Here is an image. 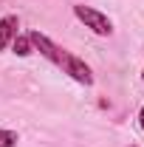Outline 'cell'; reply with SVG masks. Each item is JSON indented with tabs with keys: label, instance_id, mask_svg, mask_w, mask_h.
Wrapping results in <instances>:
<instances>
[{
	"label": "cell",
	"instance_id": "obj_1",
	"mask_svg": "<svg viewBox=\"0 0 144 147\" xmlns=\"http://www.w3.org/2000/svg\"><path fill=\"white\" fill-rule=\"evenodd\" d=\"M73 14H76L79 23H85V28H90L93 34H99V37H110L113 34L110 17L102 14V11H96V9H90V6H85V3H76V6H73Z\"/></svg>",
	"mask_w": 144,
	"mask_h": 147
},
{
	"label": "cell",
	"instance_id": "obj_2",
	"mask_svg": "<svg viewBox=\"0 0 144 147\" xmlns=\"http://www.w3.org/2000/svg\"><path fill=\"white\" fill-rule=\"evenodd\" d=\"M59 68L68 74L73 82H79V85H93V71H90L79 57H73V54L65 51V54H62V62H59Z\"/></svg>",
	"mask_w": 144,
	"mask_h": 147
},
{
	"label": "cell",
	"instance_id": "obj_3",
	"mask_svg": "<svg viewBox=\"0 0 144 147\" xmlns=\"http://www.w3.org/2000/svg\"><path fill=\"white\" fill-rule=\"evenodd\" d=\"M28 40H31V45H34V48H37L42 57H45V59H51L54 65H59V62H62V54H65V48L54 45V42H51L45 34H40V31H28Z\"/></svg>",
	"mask_w": 144,
	"mask_h": 147
},
{
	"label": "cell",
	"instance_id": "obj_4",
	"mask_svg": "<svg viewBox=\"0 0 144 147\" xmlns=\"http://www.w3.org/2000/svg\"><path fill=\"white\" fill-rule=\"evenodd\" d=\"M17 28H20L17 14H6L0 20V51H6V45H11V40L17 37Z\"/></svg>",
	"mask_w": 144,
	"mask_h": 147
},
{
	"label": "cell",
	"instance_id": "obj_5",
	"mask_svg": "<svg viewBox=\"0 0 144 147\" xmlns=\"http://www.w3.org/2000/svg\"><path fill=\"white\" fill-rule=\"evenodd\" d=\"M11 48H14V54H17V57H28L31 51H34V45H31L28 34H17L14 40H11Z\"/></svg>",
	"mask_w": 144,
	"mask_h": 147
},
{
	"label": "cell",
	"instance_id": "obj_6",
	"mask_svg": "<svg viewBox=\"0 0 144 147\" xmlns=\"http://www.w3.org/2000/svg\"><path fill=\"white\" fill-rule=\"evenodd\" d=\"M20 136L14 130H0V147H17Z\"/></svg>",
	"mask_w": 144,
	"mask_h": 147
},
{
	"label": "cell",
	"instance_id": "obj_7",
	"mask_svg": "<svg viewBox=\"0 0 144 147\" xmlns=\"http://www.w3.org/2000/svg\"><path fill=\"white\" fill-rule=\"evenodd\" d=\"M139 125H141V130H144V108L139 110Z\"/></svg>",
	"mask_w": 144,
	"mask_h": 147
},
{
	"label": "cell",
	"instance_id": "obj_8",
	"mask_svg": "<svg viewBox=\"0 0 144 147\" xmlns=\"http://www.w3.org/2000/svg\"><path fill=\"white\" fill-rule=\"evenodd\" d=\"M141 82H144V74H141Z\"/></svg>",
	"mask_w": 144,
	"mask_h": 147
},
{
	"label": "cell",
	"instance_id": "obj_9",
	"mask_svg": "<svg viewBox=\"0 0 144 147\" xmlns=\"http://www.w3.org/2000/svg\"><path fill=\"white\" fill-rule=\"evenodd\" d=\"M130 147H136V144H130Z\"/></svg>",
	"mask_w": 144,
	"mask_h": 147
}]
</instances>
